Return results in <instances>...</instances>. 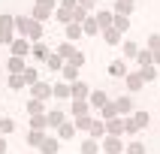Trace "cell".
Instances as JSON below:
<instances>
[{"instance_id":"1","label":"cell","mask_w":160,"mask_h":154,"mask_svg":"<svg viewBox=\"0 0 160 154\" xmlns=\"http://www.w3.org/2000/svg\"><path fill=\"white\" fill-rule=\"evenodd\" d=\"M15 27H18L24 36H30V39H39V36H42L39 21H30V18H15Z\"/></svg>"},{"instance_id":"2","label":"cell","mask_w":160,"mask_h":154,"mask_svg":"<svg viewBox=\"0 0 160 154\" xmlns=\"http://www.w3.org/2000/svg\"><path fill=\"white\" fill-rule=\"evenodd\" d=\"M12 27H15V18L12 15H3L0 18V42H15V39H12Z\"/></svg>"},{"instance_id":"3","label":"cell","mask_w":160,"mask_h":154,"mask_svg":"<svg viewBox=\"0 0 160 154\" xmlns=\"http://www.w3.org/2000/svg\"><path fill=\"white\" fill-rule=\"evenodd\" d=\"M52 9H54V0H36L33 18H36V21H42V18H48V15H52Z\"/></svg>"},{"instance_id":"4","label":"cell","mask_w":160,"mask_h":154,"mask_svg":"<svg viewBox=\"0 0 160 154\" xmlns=\"http://www.w3.org/2000/svg\"><path fill=\"white\" fill-rule=\"evenodd\" d=\"M12 54H15V57H21V54H30V42H27V39H15V42H12Z\"/></svg>"},{"instance_id":"5","label":"cell","mask_w":160,"mask_h":154,"mask_svg":"<svg viewBox=\"0 0 160 154\" xmlns=\"http://www.w3.org/2000/svg\"><path fill=\"white\" fill-rule=\"evenodd\" d=\"M106 133L109 136H121V133H124V124H121L118 118H109V121H106Z\"/></svg>"},{"instance_id":"6","label":"cell","mask_w":160,"mask_h":154,"mask_svg":"<svg viewBox=\"0 0 160 154\" xmlns=\"http://www.w3.org/2000/svg\"><path fill=\"white\" fill-rule=\"evenodd\" d=\"M79 36H85V27L82 24H76V21H70V24H67V39H79Z\"/></svg>"},{"instance_id":"7","label":"cell","mask_w":160,"mask_h":154,"mask_svg":"<svg viewBox=\"0 0 160 154\" xmlns=\"http://www.w3.org/2000/svg\"><path fill=\"white\" fill-rule=\"evenodd\" d=\"M48 94H52V85H45V82H36L33 85V100H42Z\"/></svg>"},{"instance_id":"8","label":"cell","mask_w":160,"mask_h":154,"mask_svg":"<svg viewBox=\"0 0 160 154\" xmlns=\"http://www.w3.org/2000/svg\"><path fill=\"white\" fill-rule=\"evenodd\" d=\"M142 85H145L142 72H133V76H127V88H130V91H139Z\"/></svg>"},{"instance_id":"9","label":"cell","mask_w":160,"mask_h":154,"mask_svg":"<svg viewBox=\"0 0 160 154\" xmlns=\"http://www.w3.org/2000/svg\"><path fill=\"white\" fill-rule=\"evenodd\" d=\"M91 106H97V109L109 106V97L103 94V91H94V94H91Z\"/></svg>"},{"instance_id":"10","label":"cell","mask_w":160,"mask_h":154,"mask_svg":"<svg viewBox=\"0 0 160 154\" xmlns=\"http://www.w3.org/2000/svg\"><path fill=\"white\" fill-rule=\"evenodd\" d=\"M24 70H27V67H24V57H12V61H9V72H12V76H21Z\"/></svg>"},{"instance_id":"11","label":"cell","mask_w":160,"mask_h":154,"mask_svg":"<svg viewBox=\"0 0 160 154\" xmlns=\"http://www.w3.org/2000/svg\"><path fill=\"white\" fill-rule=\"evenodd\" d=\"M103 148H106L109 154H118L121 151V139H118V136H109L106 142H103Z\"/></svg>"},{"instance_id":"12","label":"cell","mask_w":160,"mask_h":154,"mask_svg":"<svg viewBox=\"0 0 160 154\" xmlns=\"http://www.w3.org/2000/svg\"><path fill=\"white\" fill-rule=\"evenodd\" d=\"M97 151H100V142H97V139H94V136L82 142V154H97Z\"/></svg>"},{"instance_id":"13","label":"cell","mask_w":160,"mask_h":154,"mask_svg":"<svg viewBox=\"0 0 160 154\" xmlns=\"http://www.w3.org/2000/svg\"><path fill=\"white\" fill-rule=\"evenodd\" d=\"M30 54H33L36 61H48V48H45V45H42V42H36V45H33V48H30Z\"/></svg>"},{"instance_id":"14","label":"cell","mask_w":160,"mask_h":154,"mask_svg":"<svg viewBox=\"0 0 160 154\" xmlns=\"http://www.w3.org/2000/svg\"><path fill=\"white\" fill-rule=\"evenodd\" d=\"M72 133H76V121H63L61 124V139H72Z\"/></svg>"},{"instance_id":"15","label":"cell","mask_w":160,"mask_h":154,"mask_svg":"<svg viewBox=\"0 0 160 154\" xmlns=\"http://www.w3.org/2000/svg\"><path fill=\"white\" fill-rule=\"evenodd\" d=\"M39 151H42V154H58V139H42Z\"/></svg>"},{"instance_id":"16","label":"cell","mask_w":160,"mask_h":154,"mask_svg":"<svg viewBox=\"0 0 160 154\" xmlns=\"http://www.w3.org/2000/svg\"><path fill=\"white\" fill-rule=\"evenodd\" d=\"M58 54H61V57H67V61H72V57H76V54H79V52L72 48V42H63L61 48H58Z\"/></svg>"},{"instance_id":"17","label":"cell","mask_w":160,"mask_h":154,"mask_svg":"<svg viewBox=\"0 0 160 154\" xmlns=\"http://www.w3.org/2000/svg\"><path fill=\"white\" fill-rule=\"evenodd\" d=\"M61 124H63V112H61V109L48 112V127H61Z\"/></svg>"},{"instance_id":"18","label":"cell","mask_w":160,"mask_h":154,"mask_svg":"<svg viewBox=\"0 0 160 154\" xmlns=\"http://www.w3.org/2000/svg\"><path fill=\"white\" fill-rule=\"evenodd\" d=\"M82 27H85V33L94 36V33L100 30V21H97V18H85V24H82Z\"/></svg>"},{"instance_id":"19","label":"cell","mask_w":160,"mask_h":154,"mask_svg":"<svg viewBox=\"0 0 160 154\" xmlns=\"http://www.w3.org/2000/svg\"><path fill=\"white\" fill-rule=\"evenodd\" d=\"M115 106H118V112H130V109H133V100L130 97H118Z\"/></svg>"},{"instance_id":"20","label":"cell","mask_w":160,"mask_h":154,"mask_svg":"<svg viewBox=\"0 0 160 154\" xmlns=\"http://www.w3.org/2000/svg\"><path fill=\"white\" fill-rule=\"evenodd\" d=\"M133 12V0H118V15H130Z\"/></svg>"},{"instance_id":"21","label":"cell","mask_w":160,"mask_h":154,"mask_svg":"<svg viewBox=\"0 0 160 154\" xmlns=\"http://www.w3.org/2000/svg\"><path fill=\"white\" fill-rule=\"evenodd\" d=\"M106 42H109V45L121 42V30H115V27H109V30H106Z\"/></svg>"},{"instance_id":"22","label":"cell","mask_w":160,"mask_h":154,"mask_svg":"<svg viewBox=\"0 0 160 154\" xmlns=\"http://www.w3.org/2000/svg\"><path fill=\"white\" fill-rule=\"evenodd\" d=\"M72 12H76V9H67V6H61V9H58V18H61L63 24H70V21H72Z\"/></svg>"},{"instance_id":"23","label":"cell","mask_w":160,"mask_h":154,"mask_svg":"<svg viewBox=\"0 0 160 154\" xmlns=\"http://www.w3.org/2000/svg\"><path fill=\"white\" fill-rule=\"evenodd\" d=\"M109 72H112V76H127V67H124V61H115L112 67H109Z\"/></svg>"},{"instance_id":"24","label":"cell","mask_w":160,"mask_h":154,"mask_svg":"<svg viewBox=\"0 0 160 154\" xmlns=\"http://www.w3.org/2000/svg\"><path fill=\"white\" fill-rule=\"evenodd\" d=\"M133 124H136V130H139V127H148V112H136Z\"/></svg>"},{"instance_id":"25","label":"cell","mask_w":160,"mask_h":154,"mask_svg":"<svg viewBox=\"0 0 160 154\" xmlns=\"http://www.w3.org/2000/svg\"><path fill=\"white\" fill-rule=\"evenodd\" d=\"M21 79H24V85H36V70H33V67H27V70L21 72Z\"/></svg>"},{"instance_id":"26","label":"cell","mask_w":160,"mask_h":154,"mask_svg":"<svg viewBox=\"0 0 160 154\" xmlns=\"http://www.w3.org/2000/svg\"><path fill=\"white\" fill-rule=\"evenodd\" d=\"M76 76H79V67H72V63H67V67H63V79L76 82Z\"/></svg>"},{"instance_id":"27","label":"cell","mask_w":160,"mask_h":154,"mask_svg":"<svg viewBox=\"0 0 160 154\" xmlns=\"http://www.w3.org/2000/svg\"><path fill=\"white\" fill-rule=\"evenodd\" d=\"M103 133H106V124H103V121H94V127H91V136H94V139H100Z\"/></svg>"},{"instance_id":"28","label":"cell","mask_w":160,"mask_h":154,"mask_svg":"<svg viewBox=\"0 0 160 154\" xmlns=\"http://www.w3.org/2000/svg\"><path fill=\"white\" fill-rule=\"evenodd\" d=\"M97 21H100V27H106V30H109V27H112V21H115V18L109 15V12H100V15H97Z\"/></svg>"},{"instance_id":"29","label":"cell","mask_w":160,"mask_h":154,"mask_svg":"<svg viewBox=\"0 0 160 154\" xmlns=\"http://www.w3.org/2000/svg\"><path fill=\"white\" fill-rule=\"evenodd\" d=\"M27 112H30V115H39V112H42V100H30V103H27Z\"/></svg>"},{"instance_id":"30","label":"cell","mask_w":160,"mask_h":154,"mask_svg":"<svg viewBox=\"0 0 160 154\" xmlns=\"http://www.w3.org/2000/svg\"><path fill=\"white\" fill-rule=\"evenodd\" d=\"M70 85H58V88H52V94H54V97H70Z\"/></svg>"},{"instance_id":"31","label":"cell","mask_w":160,"mask_h":154,"mask_svg":"<svg viewBox=\"0 0 160 154\" xmlns=\"http://www.w3.org/2000/svg\"><path fill=\"white\" fill-rule=\"evenodd\" d=\"M136 57H139V63H142V67H151V61H154V54H151V52H139Z\"/></svg>"},{"instance_id":"32","label":"cell","mask_w":160,"mask_h":154,"mask_svg":"<svg viewBox=\"0 0 160 154\" xmlns=\"http://www.w3.org/2000/svg\"><path fill=\"white\" fill-rule=\"evenodd\" d=\"M42 127H48V115H36L33 118V130H42Z\"/></svg>"},{"instance_id":"33","label":"cell","mask_w":160,"mask_h":154,"mask_svg":"<svg viewBox=\"0 0 160 154\" xmlns=\"http://www.w3.org/2000/svg\"><path fill=\"white\" fill-rule=\"evenodd\" d=\"M127 154H145V145L142 142H130L127 145Z\"/></svg>"},{"instance_id":"34","label":"cell","mask_w":160,"mask_h":154,"mask_svg":"<svg viewBox=\"0 0 160 154\" xmlns=\"http://www.w3.org/2000/svg\"><path fill=\"white\" fill-rule=\"evenodd\" d=\"M127 27H130L127 15H115V30H127Z\"/></svg>"},{"instance_id":"35","label":"cell","mask_w":160,"mask_h":154,"mask_svg":"<svg viewBox=\"0 0 160 154\" xmlns=\"http://www.w3.org/2000/svg\"><path fill=\"white\" fill-rule=\"evenodd\" d=\"M72 112H76V115H85V112H88V103H85V100H76V103H72Z\"/></svg>"},{"instance_id":"36","label":"cell","mask_w":160,"mask_h":154,"mask_svg":"<svg viewBox=\"0 0 160 154\" xmlns=\"http://www.w3.org/2000/svg\"><path fill=\"white\" fill-rule=\"evenodd\" d=\"M115 115H118V106H115V103L103 106V118H115Z\"/></svg>"},{"instance_id":"37","label":"cell","mask_w":160,"mask_h":154,"mask_svg":"<svg viewBox=\"0 0 160 154\" xmlns=\"http://www.w3.org/2000/svg\"><path fill=\"white\" fill-rule=\"evenodd\" d=\"M45 63H48L52 70H61V67H63V63H61V54H54V57L48 54V61H45Z\"/></svg>"},{"instance_id":"38","label":"cell","mask_w":160,"mask_h":154,"mask_svg":"<svg viewBox=\"0 0 160 154\" xmlns=\"http://www.w3.org/2000/svg\"><path fill=\"white\" fill-rule=\"evenodd\" d=\"M72 94H76V97H85V94H88V88H85L82 82H72Z\"/></svg>"},{"instance_id":"39","label":"cell","mask_w":160,"mask_h":154,"mask_svg":"<svg viewBox=\"0 0 160 154\" xmlns=\"http://www.w3.org/2000/svg\"><path fill=\"white\" fill-rule=\"evenodd\" d=\"M12 118H3V121H0V133H12Z\"/></svg>"},{"instance_id":"40","label":"cell","mask_w":160,"mask_h":154,"mask_svg":"<svg viewBox=\"0 0 160 154\" xmlns=\"http://www.w3.org/2000/svg\"><path fill=\"white\" fill-rule=\"evenodd\" d=\"M9 88H12V91L24 88V79H21V76H12V79H9Z\"/></svg>"},{"instance_id":"41","label":"cell","mask_w":160,"mask_h":154,"mask_svg":"<svg viewBox=\"0 0 160 154\" xmlns=\"http://www.w3.org/2000/svg\"><path fill=\"white\" fill-rule=\"evenodd\" d=\"M76 127H82V130H88V133H91L94 121H91V118H79V121H76Z\"/></svg>"},{"instance_id":"42","label":"cell","mask_w":160,"mask_h":154,"mask_svg":"<svg viewBox=\"0 0 160 154\" xmlns=\"http://www.w3.org/2000/svg\"><path fill=\"white\" fill-rule=\"evenodd\" d=\"M124 54H127V57H136V54H139V48H136V42H127V45H124Z\"/></svg>"},{"instance_id":"43","label":"cell","mask_w":160,"mask_h":154,"mask_svg":"<svg viewBox=\"0 0 160 154\" xmlns=\"http://www.w3.org/2000/svg\"><path fill=\"white\" fill-rule=\"evenodd\" d=\"M154 76H157V70H154V67H142V79H145V82L154 79Z\"/></svg>"},{"instance_id":"44","label":"cell","mask_w":160,"mask_h":154,"mask_svg":"<svg viewBox=\"0 0 160 154\" xmlns=\"http://www.w3.org/2000/svg\"><path fill=\"white\" fill-rule=\"evenodd\" d=\"M70 63H72V67H82V63H85V54H82V52H79V54H76V57H72V61H70Z\"/></svg>"},{"instance_id":"45","label":"cell","mask_w":160,"mask_h":154,"mask_svg":"<svg viewBox=\"0 0 160 154\" xmlns=\"http://www.w3.org/2000/svg\"><path fill=\"white\" fill-rule=\"evenodd\" d=\"M148 45H151L154 52H160V36H151V39H148Z\"/></svg>"},{"instance_id":"46","label":"cell","mask_w":160,"mask_h":154,"mask_svg":"<svg viewBox=\"0 0 160 154\" xmlns=\"http://www.w3.org/2000/svg\"><path fill=\"white\" fill-rule=\"evenodd\" d=\"M76 3H79V0H63V6H67V9H76Z\"/></svg>"},{"instance_id":"47","label":"cell","mask_w":160,"mask_h":154,"mask_svg":"<svg viewBox=\"0 0 160 154\" xmlns=\"http://www.w3.org/2000/svg\"><path fill=\"white\" fill-rule=\"evenodd\" d=\"M79 3H82L85 9H91V6H94V0H79Z\"/></svg>"},{"instance_id":"48","label":"cell","mask_w":160,"mask_h":154,"mask_svg":"<svg viewBox=\"0 0 160 154\" xmlns=\"http://www.w3.org/2000/svg\"><path fill=\"white\" fill-rule=\"evenodd\" d=\"M3 151H6V142H3V139H0V154H3Z\"/></svg>"},{"instance_id":"49","label":"cell","mask_w":160,"mask_h":154,"mask_svg":"<svg viewBox=\"0 0 160 154\" xmlns=\"http://www.w3.org/2000/svg\"><path fill=\"white\" fill-rule=\"evenodd\" d=\"M154 61H157V63H160V52H157V54H154Z\"/></svg>"}]
</instances>
